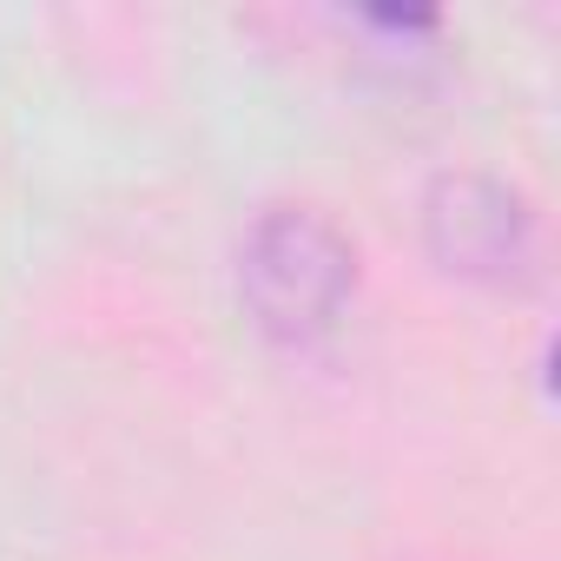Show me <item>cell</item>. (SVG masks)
<instances>
[{"label":"cell","instance_id":"1","mask_svg":"<svg viewBox=\"0 0 561 561\" xmlns=\"http://www.w3.org/2000/svg\"><path fill=\"white\" fill-rule=\"evenodd\" d=\"M238 291L271 344H324L357 298V244L318 205H264L238 244Z\"/></svg>","mask_w":561,"mask_h":561},{"label":"cell","instance_id":"2","mask_svg":"<svg viewBox=\"0 0 561 561\" xmlns=\"http://www.w3.org/2000/svg\"><path fill=\"white\" fill-rule=\"evenodd\" d=\"M423 231L430 251L456 277H482V285H522L535 271V211L515 185L489 172H449L423 198Z\"/></svg>","mask_w":561,"mask_h":561}]
</instances>
